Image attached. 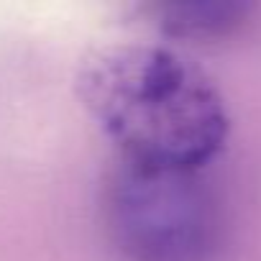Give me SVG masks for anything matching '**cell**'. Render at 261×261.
Returning <instances> with one entry per match:
<instances>
[{
    "instance_id": "cell-1",
    "label": "cell",
    "mask_w": 261,
    "mask_h": 261,
    "mask_svg": "<svg viewBox=\"0 0 261 261\" xmlns=\"http://www.w3.org/2000/svg\"><path fill=\"white\" fill-rule=\"evenodd\" d=\"M77 92L125 164L197 172L225 146L228 110L218 87L169 49L102 46L82 62Z\"/></svg>"
},
{
    "instance_id": "cell-2",
    "label": "cell",
    "mask_w": 261,
    "mask_h": 261,
    "mask_svg": "<svg viewBox=\"0 0 261 261\" xmlns=\"http://www.w3.org/2000/svg\"><path fill=\"white\" fill-rule=\"evenodd\" d=\"M197 172L125 164L110 190V225L134 261H205L218 236L213 195Z\"/></svg>"
},
{
    "instance_id": "cell-3",
    "label": "cell",
    "mask_w": 261,
    "mask_h": 261,
    "mask_svg": "<svg viewBox=\"0 0 261 261\" xmlns=\"http://www.w3.org/2000/svg\"><path fill=\"white\" fill-rule=\"evenodd\" d=\"M156 26L177 39H213L236 31L251 13L248 3H162L151 8Z\"/></svg>"
}]
</instances>
